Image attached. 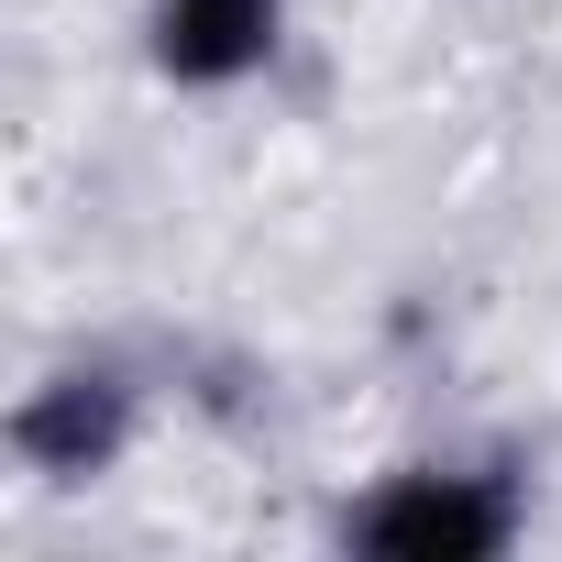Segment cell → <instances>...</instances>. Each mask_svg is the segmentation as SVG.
<instances>
[{"mask_svg":"<svg viewBox=\"0 0 562 562\" xmlns=\"http://www.w3.org/2000/svg\"><path fill=\"white\" fill-rule=\"evenodd\" d=\"M518 540V496L496 474H397L353 507V551H397V562H485Z\"/></svg>","mask_w":562,"mask_h":562,"instance_id":"cell-1","label":"cell"},{"mask_svg":"<svg viewBox=\"0 0 562 562\" xmlns=\"http://www.w3.org/2000/svg\"><path fill=\"white\" fill-rule=\"evenodd\" d=\"M265 45H276V0H155V67L188 89L254 78Z\"/></svg>","mask_w":562,"mask_h":562,"instance_id":"cell-3","label":"cell"},{"mask_svg":"<svg viewBox=\"0 0 562 562\" xmlns=\"http://www.w3.org/2000/svg\"><path fill=\"white\" fill-rule=\"evenodd\" d=\"M122 441H133V386H122V375H45V386L12 408V452H23L34 474H56V485L100 474Z\"/></svg>","mask_w":562,"mask_h":562,"instance_id":"cell-2","label":"cell"}]
</instances>
